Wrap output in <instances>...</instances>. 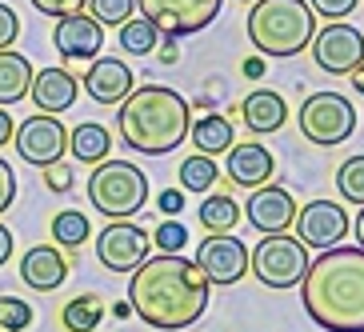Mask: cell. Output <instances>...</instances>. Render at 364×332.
Instances as JSON below:
<instances>
[{"instance_id": "15", "label": "cell", "mask_w": 364, "mask_h": 332, "mask_svg": "<svg viewBox=\"0 0 364 332\" xmlns=\"http://www.w3.org/2000/svg\"><path fill=\"white\" fill-rule=\"evenodd\" d=\"M80 88H85L97 105H120V100L136 88V76H132V68L124 65L120 56H92Z\"/></svg>"}, {"instance_id": "8", "label": "cell", "mask_w": 364, "mask_h": 332, "mask_svg": "<svg viewBox=\"0 0 364 332\" xmlns=\"http://www.w3.org/2000/svg\"><path fill=\"white\" fill-rule=\"evenodd\" d=\"M220 4L225 0H136V12L164 41H181V36L204 33L220 16Z\"/></svg>"}, {"instance_id": "36", "label": "cell", "mask_w": 364, "mask_h": 332, "mask_svg": "<svg viewBox=\"0 0 364 332\" xmlns=\"http://www.w3.org/2000/svg\"><path fill=\"white\" fill-rule=\"evenodd\" d=\"M12 200H16V172L9 161H0V213H9Z\"/></svg>"}, {"instance_id": "7", "label": "cell", "mask_w": 364, "mask_h": 332, "mask_svg": "<svg viewBox=\"0 0 364 332\" xmlns=\"http://www.w3.org/2000/svg\"><path fill=\"white\" fill-rule=\"evenodd\" d=\"M300 132L321 144V149H332V144H344V140L356 132V108L348 97L341 92H312L296 112Z\"/></svg>"}, {"instance_id": "18", "label": "cell", "mask_w": 364, "mask_h": 332, "mask_svg": "<svg viewBox=\"0 0 364 332\" xmlns=\"http://www.w3.org/2000/svg\"><path fill=\"white\" fill-rule=\"evenodd\" d=\"M21 280L36 292H56L68 280V257L56 245H33L21 257Z\"/></svg>"}, {"instance_id": "25", "label": "cell", "mask_w": 364, "mask_h": 332, "mask_svg": "<svg viewBox=\"0 0 364 332\" xmlns=\"http://www.w3.org/2000/svg\"><path fill=\"white\" fill-rule=\"evenodd\" d=\"M60 321H65L68 332H92L100 321H105V309H100V296L85 292V296H73L60 312Z\"/></svg>"}, {"instance_id": "11", "label": "cell", "mask_w": 364, "mask_h": 332, "mask_svg": "<svg viewBox=\"0 0 364 332\" xmlns=\"http://www.w3.org/2000/svg\"><path fill=\"white\" fill-rule=\"evenodd\" d=\"M12 144H16V152H21V161L36 164V168H48V164L65 161L68 129L56 117H48V112H36V117H28L24 124H16Z\"/></svg>"}, {"instance_id": "41", "label": "cell", "mask_w": 364, "mask_h": 332, "mask_svg": "<svg viewBox=\"0 0 364 332\" xmlns=\"http://www.w3.org/2000/svg\"><path fill=\"white\" fill-rule=\"evenodd\" d=\"M245 76H248V80H260V76H264V56H248V60H245Z\"/></svg>"}, {"instance_id": "33", "label": "cell", "mask_w": 364, "mask_h": 332, "mask_svg": "<svg viewBox=\"0 0 364 332\" xmlns=\"http://www.w3.org/2000/svg\"><path fill=\"white\" fill-rule=\"evenodd\" d=\"M360 0H309L312 16H324V21H344L348 12H356Z\"/></svg>"}, {"instance_id": "2", "label": "cell", "mask_w": 364, "mask_h": 332, "mask_svg": "<svg viewBox=\"0 0 364 332\" xmlns=\"http://www.w3.org/2000/svg\"><path fill=\"white\" fill-rule=\"evenodd\" d=\"M304 312L328 332H364V248L332 245L300 280Z\"/></svg>"}, {"instance_id": "17", "label": "cell", "mask_w": 364, "mask_h": 332, "mask_svg": "<svg viewBox=\"0 0 364 332\" xmlns=\"http://www.w3.org/2000/svg\"><path fill=\"white\" fill-rule=\"evenodd\" d=\"M53 41H56V53L65 56V60H92L105 48V28L88 12H73V16L56 21Z\"/></svg>"}, {"instance_id": "13", "label": "cell", "mask_w": 364, "mask_h": 332, "mask_svg": "<svg viewBox=\"0 0 364 332\" xmlns=\"http://www.w3.org/2000/svg\"><path fill=\"white\" fill-rule=\"evenodd\" d=\"M348 225L353 220H348V213L336 200H309L304 208H296V220H292L296 240L304 248H316V252L341 245L344 236H348Z\"/></svg>"}, {"instance_id": "1", "label": "cell", "mask_w": 364, "mask_h": 332, "mask_svg": "<svg viewBox=\"0 0 364 332\" xmlns=\"http://www.w3.org/2000/svg\"><path fill=\"white\" fill-rule=\"evenodd\" d=\"M208 280L193 260L161 252V257H144L132 268L129 280V309L136 312L149 328L161 332H181L196 324L208 309Z\"/></svg>"}, {"instance_id": "23", "label": "cell", "mask_w": 364, "mask_h": 332, "mask_svg": "<svg viewBox=\"0 0 364 332\" xmlns=\"http://www.w3.org/2000/svg\"><path fill=\"white\" fill-rule=\"evenodd\" d=\"M188 136H193L196 152H204V156H220V152L232 149V124L225 117H216V112H208L196 124H188Z\"/></svg>"}, {"instance_id": "10", "label": "cell", "mask_w": 364, "mask_h": 332, "mask_svg": "<svg viewBox=\"0 0 364 332\" xmlns=\"http://www.w3.org/2000/svg\"><path fill=\"white\" fill-rule=\"evenodd\" d=\"M312 60L328 76H348L364 65V36L344 21H328L321 33H312Z\"/></svg>"}, {"instance_id": "37", "label": "cell", "mask_w": 364, "mask_h": 332, "mask_svg": "<svg viewBox=\"0 0 364 332\" xmlns=\"http://www.w3.org/2000/svg\"><path fill=\"white\" fill-rule=\"evenodd\" d=\"M44 181H48V188H53V193H68V188H73V168H68L65 161H56V164H48V168H44Z\"/></svg>"}, {"instance_id": "3", "label": "cell", "mask_w": 364, "mask_h": 332, "mask_svg": "<svg viewBox=\"0 0 364 332\" xmlns=\"http://www.w3.org/2000/svg\"><path fill=\"white\" fill-rule=\"evenodd\" d=\"M188 100L168 85H140L120 100V140L140 156H168L188 140Z\"/></svg>"}, {"instance_id": "40", "label": "cell", "mask_w": 364, "mask_h": 332, "mask_svg": "<svg viewBox=\"0 0 364 332\" xmlns=\"http://www.w3.org/2000/svg\"><path fill=\"white\" fill-rule=\"evenodd\" d=\"M12 132H16V124H12V117H9V108H0V149L12 140Z\"/></svg>"}, {"instance_id": "35", "label": "cell", "mask_w": 364, "mask_h": 332, "mask_svg": "<svg viewBox=\"0 0 364 332\" xmlns=\"http://www.w3.org/2000/svg\"><path fill=\"white\" fill-rule=\"evenodd\" d=\"M16 36H21V16L9 4H0V48H12Z\"/></svg>"}, {"instance_id": "43", "label": "cell", "mask_w": 364, "mask_h": 332, "mask_svg": "<svg viewBox=\"0 0 364 332\" xmlns=\"http://www.w3.org/2000/svg\"><path fill=\"white\" fill-rule=\"evenodd\" d=\"M348 228H353V236H356V248H364V208H360V216H356Z\"/></svg>"}, {"instance_id": "4", "label": "cell", "mask_w": 364, "mask_h": 332, "mask_svg": "<svg viewBox=\"0 0 364 332\" xmlns=\"http://www.w3.org/2000/svg\"><path fill=\"white\" fill-rule=\"evenodd\" d=\"M312 33H316V16L309 0H252L248 41L257 44L260 56L272 60L300 56L312 44Z\"/></svg>"}, {"instance_id": "29", "label": "cell", "mask_w": 364, "mask_h": 332, "mask_svg": "<svg viewBox=\"0 0 364 332\" xmlns=\"http://www.w3.org/2000/svg\"><path fill=\"white\" fill-rule=\"evenodd\" d=\"M336 193L344 200H353L364 208V152L360 156H348V161L336 168Z\"/></svg>"}, {"instance_id": "39", "label": "cell", "mask_w": 364, "mask_h": 332, "mask_svg": "<svg viewBox=\"0 0 364 332\" xmlns=\"http://www.w3.org/2000/svg\"><path fill=\"white\" fill-rule=\"evenodd\" d=\"M12 248H16V240H12L9 225H0V264H9V257H12Z\"/></svg>"}, {"instance_id": "21", "label": "cell", "mask_w": 364, "mask_h": 332, "mask_svg": "<svg viewBox=\"0 0 364 332\" xmlns=\"http://www.w3.org/2000/svg\"><path fill=\"white\" fill-rule=\"evenodd\" d=\"M33 85V60L12 48H0V108H12L16 100L28 97Z\"/></svg>"}, {"instance_id": "24", "label": "cell", "mask_w": 364, "mask_h": 332, "mask_svg": "<svg viewBox=\"0 0 364 332\" xmlns=\"http://www.w3.org/2000/svg\"><path fill=\"white\" fill-rule=\"evenodd\" d=\"M240 204L232 200L228 193H213L208 200L200 204V225L208 228V232H236V225H240Z\"/></svg>"}, {"instance_id": "34", "label": "cell", "mask_w": 364, "mask_h": 332, "mask_svg": "<svg viewBox=\"0 0 364 332\" xmlns=\"http://www.w3.org/2000/svg\"><path fill=\"white\" fill-rule=\"evenodd\" d=\"M28 4H33V9L41 12V16H56V21H60V16L85 12V4H88V0H28Z\"/></svg>"}, {"instance_id": "5", "label": "cell", "mask_w": 364, "mask_h": 332, "mask_svg": "<svg viewBox=\"0 0 364 332\" xmlns=\"http://www.w3.org/2000/svg\"><path fill=\"white\" fill-rule=\"evenodd\" d=\"M88 200L108 220H129L149 204V176L132 161H100L88 176Z\"/></svg>"}, {"instance_id": "44", "label": "cell", "mask_w": 364, "mask_h": 332, "mask_svg": "<svg viewBox=\"0 0 364 332\" xmlns=\"http://www.w3.org/2000/svg\"><path fill=\"white\" fill-rule=\"evenodd\" d=\"M348 76H353V88H356V92H360V97H364V65L356 68V73H348Z\"/></svg>"}, {"instance_id": "30", "label": "cell", "mask_w": 364, "mask_h": 332, "mask_svg": "<svg viewBox=\"0 0 364 332\" xmlns=\"http://www.w3.org/2000/svg\"><path fill=\"white\" fill-rule=\"evenodd\" d=\"M85 9L100 28H120V24L136 12V0H88Z\"/></svg>"}, {"instance_id": "9", "label": "cell", "mask_w": 364, "mask_h": 332, "mask_svg": "<svg viewBox=\"0 0 364 332\" xmlns=\"http://www.w3.org/2000/svg\"><path fill=\"white\" fill-rule=\"evenodd\" d=\"M193 264L200 268V277L216 289H232L236 280L248 272V245L236 232H208L196 248Z\"/></svg>"}, {"instance_id": "6", "label": "cell", "mask_w": 364, "mask_h": 332, "mask_svg": "<svg viewBox=\"0 0 364 332\" xmlns=\"http://www.w3.org/2000/svg\"><path fill=\"white\" fill-rule=\"evenodd\" d=\"M309 248L289 232L264 236L252 252H248V268L264 289H300V280L309 272Z\"/></svg>"}, {"instance_id": "19", "label": "cell", "mask_w": 364, "mask_h": 332, "mask_svg": "<svg viewBox=\"0 0 364 332\" xmlns=\"http://www.w3.org/2000/svg\"><path fill=\"white\" fill-rule=\"evenodd\" d=\"M228 181L236 188H260L268 184V176L277 172V156L264 149V144H232L228 149Z\"/></svg>"}, {"instance_id": "31", "label": "cell", "mask_w": 364, "mask_h": 332, "mask_svg": "<svg viewBox=\"0 0 364 332\" xmlns=\"http://www.w3.org/2000/svg\"><path fill=\"white\" fill-rule=\"evenodd\" d=\"M33 324V309L21 296H0V332H24Z\"/></svg>"}, {"instance_id": "32", "label": "cell", "mask_w": 364, "mask_h": 332, "mask_svg": "<svg viewBox=\"0 0 364 332\" xmlns=\"http://www.w3.org/2000/svg\"><path fill=\"white\" fill-rule=\"evenodd\" d=\"M152 245L161 248V252H181V248L188 245V228L176 225V220H164V225H156V232H152Z\"/></svg>"}, {"instance_id": "28", "label": "cell", "mask_w": 364, "mask_h": 332, "mask_svg": "<svg viewBox=\"0 0 364 332\" xmlns=\"http://www.w3.org/2000/svg\"><path fill=\"white\" fill-rule=\"evenodd\" d=\"M216 184V161L204 156V152H193L181 161V188L184 193H208Z\"/></svg>"}, {"instance_id": "16", "label": "cell", "mask_w": 364, "mask_h": 332, "mask_svg": "<svg viewBox=\"0 0 364 332\" xmlns=\"http://www.w3.org/2000/svg\"><path fill=\"white\" fill-rule=\"evenodd\" d=\"M76 97H80V80H76L68 68L53 65V68L33 73V85H28V97H24V100H33L36 112L60 117V112H68V108L76 105Z\"/></svg>"}, {"instance_id": "38", "label": "cell", "mask_w": 364, "mask_h": 332, "mask_svg": "<svg viewBox=\"0 0 364 332\" xmlns=\"http://www.w3.org/2000/svg\"><path fill=\"white\" fill-rule=\"evenodd\" d=\"M156 208H161L164 216H181V213H184V193H176V188H164V193L156 196Z\"/></svg>"}, {"instance_id": "22", "label": "cell", "mask_w": 364, "mask_h": 332, "mask_svg": "<svg viewBox=\"0 0 364 332\" xmlns=\"http://www.w3.org/2000/svg\"><path fill=\"white\" fill-rule=\"evenodd\" d=\"M68 149H73V161L100 164V161H108V152H112V132H108L105 124H97V120H85V124L73 129Z\"/></svg>"}, {"instance_id": "26", "label": "cell", "mask_w": 364, "mask_h": 332, "mask_svg": "<svg viewBox=\"0 0 364 332\" xmlns=\"http://www.w3.org/2000/svg\"><path fill=\"white\" fill-rule=\"evenodd\" d=\"M156 44H161V33H156L144 16H129V21L120 24V48H124V53L149 56V53H156Z\"/></svg>"}, {"instance_id": "14", "label": "cell", "mask_w": 364, "mask_h": 332, "mask_svg": "<svg viewBox=\"0 0 364 332\" xmlns=\"http://www.w3.org/2000/svg\"><path fill=\"white\" fill-rule=\"evenodd\" d=\"M240 213L248 216V225L260 236L289 232L292 220H296V196L289 188H280V184H260V188H252V196H248V204Z\"/></svg>"}, {"instance_id": "20", "label": "cell", "mask_w": 364, "mask_h": 332, "mask_svg": "<svg viewBox=\"0 0 364 332\" xmlns=\"http://www.w3.org/2000/svg\"><path fill=\"white\" fill-rule=\"evenodd\" d=\"M240 120H245L248 132L268 136V132L284 129V120H289V105H284V97L272 92V88H257V92H248V97L240 100Z\"/></svg>"}, {"instance_id": "12", "label": "cell", "mask_w": 364, "mask_h": 332, "mask_svg": "<svg viewBox=\"0 0 364 332\" xmlns=\"http://www.w3.org/2000/svg\"><path fill=\"white\" fill-rule=\"evenodd\" d=\"M152 252V236L132 220H112L97 236V260L108 272H132Z\"/></svg>"}, {"instance_id": "42", "label": "cell", "mask_w": 364, "mask_h": 332, "mask_svg": "<svg viewBox=\"0 0 364 332\" xmlns=\"http://www.w3.org/2000/svg\"><path fill=\"white\" fill-rule=\"evenodd\" d=\"M181 60V48H176V41H164L161 44V65H176Z\"/></svg>"}, {"instance_id": "27", "label": "cell", "mask_w": 364, "mask_h": 332, "mask_svg": "<svg viewBox=\"0 0 364 332\" xmlns=\"http://www.w3.org/2000/svg\"><path fill=\"white\" fill-rule=\"evenodd\" d=\"M88 232H92V225H88V216L76 213V208H65V213L53 216V240H56V248H80L88 240Z\"/></svg>"}]
</instances>
